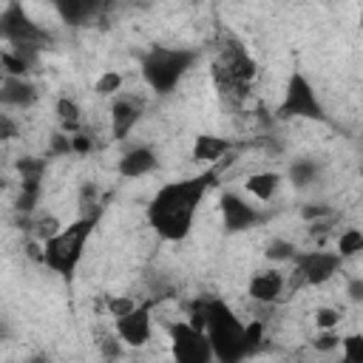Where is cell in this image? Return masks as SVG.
I'll use <instances>...</instances> for the list:
<instances>
[{"instance_id": "obj_16", "label": "cell", "mask_w": 363, "mask_h": 363, "mask_svg": "<svg viewBox=\"0 0 363 363\" xmlns=\"http://www.w3.org/2000/svg\"><path fill=\"white\" fill-rule=\"evenodd\" d=\"M278 187H281V173L275 170H258L244 179V193L255 201H272Z\"/></svg>"}, {"instance_id": "obj_28", "label": "cell", "mask_w": 363, "mask_h": 363, "mask_svg": "<svg viewBox=\"0 0 363 363\" xmlns=\"http://www.w3.org/2000/svg\"><path fill=\"white\" fill-rule=\"evenodd\" d=\"M301 218L303 221H326V218H332V207L329 204H323V201H312V204H303L301 207Z\"/></svg>"}, {"instance_id": "obj_17", "label": "cell", "mask_w": 363, "mask_h": 363, "mask_svg": "<svg viewBox=\"0 0 363 363\" xmlns=\"http://www.w3.org/2000/svg\"><path fill=\"white\" fill-rule=\"evenodd\" d=\"M51 6L68 26H82L99 11V0H51Z\"/></svg>"}, {"instance_id": "obj_21", "label": "cell", "mask_w": 363, "mask_h": 363, "mask_svg": "<svg viewBox=\"0 0 363 363\" xmlns=\"http://www.w3.org/2000/svg\"><path fill=\"white\" fill-rule=\"evenodd\" d=\"M122 85H125V77L119 71H105L94 82V91H96V96H111L113 99L116 94H122Z\"/></svg>"}, {"instance_id": "obj_33", "label": "cell", "mask_w": 363, "mask_h": 363, "mask_svg": "<svg viewBox=\"0 0 363 363\" xmlns=\"http://www.w3.org/2000/svg\"><path fill=\"white\" fill-rule=\"evenodd\" d=\"M346 295H349V301H363V278H354V281H349V286H346Z\"/></svg>"}, {"instance_id": "obj_14", "label": "cell", "mask_w": 363, "mask_h": 363, "mask_svg": "<svg viewBox=\"0 0 363 363\" xmlns=\"http://www.w3.org/2000/svg\"><path fill=\"white\" fill-rule=\"evenodd\" d=\"M230 150H233V139H227V136L201 133L193 139V159L201 164H218Z\"/></svg>"}, {"instance_id": "obj_6", "label": "cell", "mask_w": 363, "mask_h": 363, "mask_svg": "<svg viewBox=\"0 0 363 363\" xmlns=\"http://www.w3.org/2000/svg\"><path fill=\"white\" fill-rule=\"evenodd\" d=\"M278 119H315V122H326V111H323V105L318 99V91H315V85L301 71H295L286 79L284 99L278 105Z\"/></svg>"}, {"instance_id": "obj_20", "label": "cell", "mask_w": 363, "mask_h": 363, "mask_svg": "<svg viewBox=\"0 0 363 363\" xmlns=\"http://www.w3.org/2000/svg\"><path fill=\"white\" fill-rule=\"evenodd\" d=\"M34 60H28L26 54L14 51V48H3L0 54V65H3V77H26Z\"/></svg>"}, {"instance_id": "obj_31", "label": "cell", "mask_w": 363, "mask_h": 363, "mask_svg": "<svg viewBox=\"0 0 363 363\" xmlns=\"http://www.w3.org/2000/svg\"><path fill=\"white\" fill-rule=\"evenodd\" d=\"M133 306H139L133 298H128V295H116V298H111L108 301V312L113 315V318H119V315H125V312H130Z\"/></svg>"}, {"instance_id": "obj_25", "label": "cell", "mask_w": 363, "mask_h": 363, "mask_svg": "<svg viewBox=\"0 0 363 363\" xmlns=\"http://www.w3.org/2000/svg\"><path fill=\"white\" fill-rule=\"evenodd\" d=\"M244 343H247V357L258 352V346L264 343V320H250L244 326Z\"/></svg>"}, {"instance_id": "obj_13", "label": "cell", "mask_w": 363, "mask_h": 363, "mask_svg": "<svg viewBox=\"0 0 363 363\" xmlns=\"http://www.w3.org/2000/svg\"><path fill=\"white\" fill-rule=\"evenodd\" d=\"M139 116H142V105L133 96H125V94L113 96V102H111V125H113V136L116 139H125L130 133V128L139 122Z\"/></svg>"}, {"instance_id": "obj_12", "label": "cell", "mask_w": 363, "mask_h": 363, "mask_svg": "<svg viewBox=\"0 0 363 363\" xmlns=\"http://www.w3.org/2000/svg\"><path fill=\"white\" fill-rule=\"evenodd\" d=\"M156 164H159L156 150L147 147V145H136V147H130V150L122 153V159L116 162V170H119V176H125V179H142V176L153 173Z\"/></svg>"}, {"instance_id": "obj_8", "label": "cell", "mask_w": 363, "mask_h": 363, "mask_svg": "<svg viewBox=\"0 0 363 363\" xmlns=\"http://www.w3.org/2000/svg\"><path fill=\"white\" fill-rule=\"evenodd\" d=\"M292 264H295V278L301 286H320L337 275L343 258L337 250H320L318 247V250H303V252L298 250Z\"/></svg>"}, {"instance_id": "obj_30", "label": "cell", "mask_w": 363, "mask_h": 363, "mask_svg": "<svg viewBox=\"0 0 363 363\" xmlns=\"http://www.w3.org/2000/svg\"><path fill=\"white\" fill-rule=\"evenodd\" d=\"M312 346H315L318 352H332V349L340 346V335H337L335 329H318V337L312 340Z\"/></svg>"}, {"instance_id": "obj_5", "label": "cell", "mask_w": 363, "mask_h": 363, "mask_svg": "<svg viewBox=\"0 0 363 363\" xmlns=\"http://www.w3.org/2000/svg\"><path fill=\"white\" fill-rule=\"evenodd\" d=\"M0 31H3V40L9 43V48L26 54L28 60H34V51L43 48V43H48L45 28H40L26 14V9L17 0L3 9V14H0Z\"/></svg>"}, {"instance_id": "obj_9", "label": "cell", "mask_w": 363, "mask_h": 363, "mask_svg": "<svg viewBox=\"0 0 363 363\" xmlns=\"http://www.w3.org/2000/svg\"><path fill=\"white\" fill-rule=\"evenodd\" d=\"M113 332L116 337L125 343V346H145L150 337H153V318H150V306L147 303H139L133 306L130 312L113 318Z\"/></svg>"}, {"instance_id": "obj_18", "label": "cell", "mask_w": 363, "mask_h": 363, "mask_svg": "<svg viewBox=\"0 0 363 363\" xmlns=\"http://www.w3.org/2000/svg\"><path fill=\"white\" fill-rule=\"evenodd\" d=\"M54 113H57L60 130H65V133H79L82 130V111L71 96H60L57 105H54Z\"/></svg>"}, {"instance_id": "obj_32", "label": "cell", "mask_w": 363, "mask_h": 363, "mask_svg": "<svg viewBox=\"0 0 363 363\" xmlns=\"http://www.w3.org/2000/svg\"><path fill=\"white\" fill-rule=\"evenodd\" d=\"M71 147H74V153H91V147H94V142H91V136L88 133H71Z\"/></svg>"}, {"instance_id": "obj_1", "label": "cell", "mask_w": 363, "mask_h": 363, "mask_svg": "<svg viewBox=\"0 0 363 363\" xmlns=\"http://www.w3.org/2000/svg\"><path fill=\"white\" fill-rule=\"evenodd\" d=\"M218 170H207L190 179L167 182L156 190V196L147 204V221L164 241H182L190 235L199 204L210 184H216Z\"/></svg>"}, {"instance_id": "obj_23", "label": "cell", "mask_w": 363, "mask_h": 363, "mask_svg": "<svg viewBox=\"0 0 363 363\" xmlns=\"http://www.w3.org/2000/svg\"><path fill=\"white\" fill-rule=\"evenodd\" d=\"M295 252H298L295 244L286 241V238H272V241H267V250H264V255L269 261H292Z\"/></svg>"}, {"instance_id": "obj_3", "label": "cell", "mask_w": 363, "mask_h": 363, "mask_svg": "<svg viewBox=\"0 0 363 363\" xmlns=\"http://www.w3.org/2000/svg\"><path fill=\"white\" fill-rule=\"evenodd\" d=\"M94 224L96 218L94 216H79L77 221L65 224L54 238L43 241L45 247V267L62 278H71L77 264L82 261V252H85V244L94 233Z\"/></svg>"}, {"instance_id": "obj_10", "label": "cell", "mask_w": 363, "mask_h": 363, "mask_svg": "<svg viewBox=\"0 0 363 363\" xmlns=\"http://www.w3.org/2000/svg\"><path fill=\"white\" fill-rule=\"evenodd\" d=\"M218 210H221V221H224V230L227 233H244L250 227H258L261 224V213L255 204H250L241 193H221L218 199Z\"/></svg>"}, {"instance_id": "obj_22", "label": "cell", "mask_w": 363, "mask_h": 363, "mask_svg": "<svg viewBox=\"0 0 363 363\" xmlns=\"http://www.w3.org/2000/svg\"><path fill=\"white\" fill-rule=\"evenodd\" d=\"M289 179H292L295 187H306V184H312V182L318 179V164L309 162V159H298V162L289 167Z\"/></svg>"}, {"instance_id": "obj_26", "label": "cell", "mask_w": 363, "mask_h": 363, "mask_svg": "<svg viewBox=\"0 0 363 363\" xmlns=\"http://www.w3.org/2000/svg\"><path fill=\"white\" fill-rule=\"evenodd\" d=\"M62 227H65V224H60L57 216H43V218L34 221V235H37L40 241H48V238H54Z\"/></svg>"}, {"instance_id": "obj_2", "label": "cell", "mask_w": 363, "mask_h": 363, "mask_svg": "<svg viewBox=\"0 0 363 363\" xmlns=\"http://www.w3.org/2000/svg\"><path fill=\"white\" fill-rule=\"evenodd\" d=\"M207 337L213 346V357L221 363H235L247 357V343H244V320L221 301V298H207Z\"/></svg>"}, {"instance_id": "obj_29", "label": "cell", "mask_w": 363, "mask_h": 363, "mask_svg": "<svg viewBox=\"0 0 363 363\" xmlns=\"http://www.w3.org/2000/svg\"><path fill=\"white\" fill-rule=\"evenodd\" d=\"M48 153H51V156H68V153H74V147H71V133H65V130L51 133V139H48Z\"/></svg>"}, {"instance_id": "obj_34", "label": "cell", "mask_w": 363, "mask_h": 363, "mask_svg": "<svg viewBox=\"0 0 363 363\" xmlns=\"http://www.w3.org/2000/svg\"><path fill=\"white\" fill-rule=\"evenodd\" d=\"M0 128H3V139H14V122H11L9 113L0 116Z\"/></svg>"}, {"instance_id": "obj_7", "label": "cell", "mask_w": 363, "mask_h": 363, "mask_svg": "<svg viewBox=\"0 0 363 363\" xmlns=\"http://www.w3.org/2000/svg\"><path fill=\"white\" fill-rule=\"evenodd\" d=\"M167 337H170V352L179 363H210V360H216L207 332L196 329L187 318H179V320L167 323Z\"/></svg>"}, {"instance_id": "obj_19", "label": "cell", "mask_w": 363, "mask_h": 363, "mask_svg": "<svg viewBox=\"0 0 363 363\" xmlns=\"http://www.w3.org/2000/svg\"><path fill=\"white\" fill-rule=\"evenodd\" d=\"M335 250L340 252L343 261L360 255V252H363V230H357V227H346V230H340V235L335 238Z\"/></svg>"}, {"instance_id": "obj_4", "label": "cell", "mask_w": 363, "mask_h": 363, "mask_svg": "<svg viewBox=\"0 0 363 363\" xmlns=\"http://www.w3.org/2000/svg\"><path fill=\"white\" fill-rule=\"evenodd\" d=\"M196 51L190 48H164L156 45L142 57V79L156 94H170L193 68Z\"/></svg>"}, {"instance_id": "obj_27", "label": "cell", "mask_w": 363, "mask_h": 363, "mask_svg": "<svg viewBox=\"0 0 363 363\" xmlns=\"http://www.w3.org/2000/svg\"><path fill=\"white\" fill-rule=\"evenodd\" d=\"M312 320H315L318 329H337V323H340V312H337L335 306H318L315 315H312Z\"/></svg>"}, {"instance_id": "obj_11", "label": "cell", "mask_w": 363, "mask_h": 363, "mask_svg": "<svg viewBox=\"0 0 363 363\" xmlns=\"http://www.w3.org/2000/svg\"><path fill=\"white\" fill-rule=\"evenodd\" d=\"M286 289V275L281 269H258L250 284H247V295L252 303H261V306H272Z\"/></svg>"}, {"instance_id": "obj_24", "label": "cell", "mask_w": 363, "mask_h": 363, "mask_svg": "<svg viewBox=\"0 0 363 363\" xmlns=\"http://www.w3.org/2000/svg\"><path fill=\"white\" fill-rule=\"evenodd\" d=\"M340 352H343V360H349V363H363V335H357V332L343 335V337H340Z\"/></svg>"}, {"instance_id": "obj_15", "label": "cell", "mask_w": 363, "mask_h": 363, "mask_svg": "<svg viewBox=\"0 0 363 363\" xmlns=\"http://www.w3.org/2000/svg\"><path fill=\"white\" fill-rule=\"evenodd\" d=\"M3 105L6 108H31L37 102V88L26 77H3Z\"/></svg>"}]
</instances>
